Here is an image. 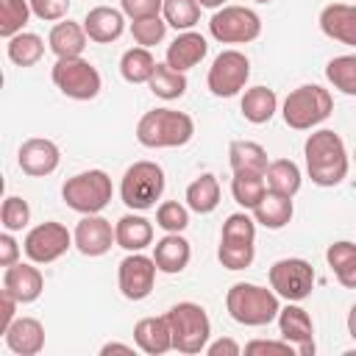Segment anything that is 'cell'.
<instances>
[{
  "mask_svg": "<svg viewBox=\"0 0 356 356\" xmlns=\"http://www.w3.org/2000/svg\"><path fill=\"white\" fill-rule=\"evenodd\" d=\"M264 192H267V181H264V175L261 172H245V170H236L234 172V178H231V195H234V200L248 211H253L256 209V203L264 197Z\"/></svg>",
  "mask_w": 356,
  "mask_h": 356,
  "instance_id": "32",
  "label": "cell"
},
{
  "mask_svg": "<svg viewBox=\"0 0 356 356\" xmlns=\"http://www.w3.org/2000/svg\"><path fill=\"white\" fill-rule=\"evenodd\" d=\"M189 259H192V248H189V239L181 234H164L153 245V261H156L159 273L178 275L186 270Z\"/></svg>",
  "mask_w": 356,
  "mask_h": 356,
  "instance_id": "23",
  "label": "cell"
},
{
  "mask_svg": "<svg viewBox=\"0 0 356 356\" xmlns=\"http://www.w3.org/2000/svg\"><path fill=\"white\" fill-rule=\"evenodd\" d=\"M114 236H117V248H122L128 253L145 250L147 245H153V222L147 217H142L139 211L122 214L114 222Z\"/></svg>",
  "mask_w": 356,
  "mask_h": 356,
  "instance_id": "24",
  "label": "cell"
},
{
  "mask_svg": "<svg viewBox=\"0 0 356 356\" xmlns=\"http://www.w3.org/2000/svg\"><path fill=\"white\" fill-rule=\"evenodd\" d=\"M161 17L175 31H192L200 19V3L197 0H164Z\"/></svg>",
  "mask_w": 356,
  "mask_h": 356,
  "instance_id": "37",
  "label": "cell"
},
{
  "mask_svg": "<svg viewBox=\"0 0 356 356\" xmlns=\"http://www.w3.org/2000/svg\"><path fill=\"white\" fill-rule=\"evenodd\" d=\"M86 31L83 25L72 22V19H61L50 28V36H47V47L56 58H75L83 53L86 47Z\"/></svg>",
  "mask_w": 356,
  "mask_h": 356,
  "instance_id": "25",
  "label": "cell"
},
{
  "mask_svg": "<svg viewBox=\"0 0 356 356\" xmlns=\"http://www.w3.org/2000/svg\"><path fill=\"white\" fill-rule=\"evenodd\" d=\"M19 261V245L11 231L0 234V267H11Z\"/></svg>",
  "mask_w": 356,
  "mask_h": 356,
  "instance_id": "48",
  "label": "cell"
},
{
  "mask_svg": "<svg viewBox=\"0 0 356 356\" xmlns=\"http://www.w3.org/2000/svg\"><path fill=\"white\" fill-rule=\"evenodd\" d=\"M225 309L234 323L248 325V328H261V325H270L273 320H278L281 298L275 295L273 286L267 289V286H259L250 281H236L225 292Z\"/></svg>",
  "mask_w": 356,
  "mask_h": 356,
  "instance_id": "2",
  "label": "cell"
},
{
  "mask_svg": "<svg viewBox=\"0 0 356 356\" xmlns=\"http://www.w3.org/2000/svg\"><path fill=\"white\" fill-rule=\"evenodd\" d=\"M325 78L334 89H339L342 95L356 97V53H345V56H334L325 64Z\"/></svg>",
  "mask_w": 356,
  "mask_h": 356,
  "instance_id": "35",
  "label": "cell"
},
{
  "mask_svg": "<svg viewBox=\"0 0 356 356\" xmlns=\"http://www.w3.org/2000/svg\"><path fill=\"white\" fill-rule=\"evenodd\" d=\"M264 181H267V189H273L278 195H286V197H295L300 192L303 175H300V167L292 159H275V161H270V167L264 172Z\"/></svg>",
  "mask_w": 356,
  "mask_h": 356,
  "instance_id": "30",
  "label": "cell"
},
{
  "mask_svg": "<svg viewBox=\"0 0 356 356\" xmlns=\"http://www.w3.org/2000/svg\"><path fill=\"white\" fill-rule=\"evenodd\" d=\"M209 53V42L206 36H200L197 31H181L170 44H167V53H164V61L178 70V72H186L192 67H197Z\"/></svg>",
  "mask_w": 356,
  "mask_h": 356,
  "instance_id": "19",
  "label": "cell"
},
{
  "mask_svg": "<svg viewBox=\"0 0 356 356\" xmlns=\"http://www.w3.org/2000/svg\"><path fill=\"white\" fill-rule=\"evenodd\" d=\"M292 214H295V206H292V197L286 195H278L273 189L264 192V197L256 203L253 209V220L270 231H281L292 222Z\"/></svg>",
  "mask_w": 356,
  "mask_h": 356,
  "instance_id": "26",
  "label": "cell"
},
{
  "mask_svg": "<svg viewBox=\"0 0 356 356\" xmlns=\"http://www.w3.org/2000/svg\"><path fill=\"white\" fill-rule=\"evenodd\" d=\"M164 170L156 161H134L120 181V197L131 211H147L156 209V200L164 195Z\"/></svg>",
  "mask_w": 356,
  "mask_h": 356,
  "instance_id": "6",
  "label": "cell"
},
{
  "mask_svg": "<svg viewBox=\"0 0 356 356\" xmlns=\"http://www.w3.org/2000/svg\"><path fill=\"white\" fill-rule=\"evenodd\" d=\"M220 242H239V245H256V220L248 211H234L225 217Z\"/></svg>",
  "mask_w": 356,
  "mask_h": 356,
  "instance_id": "38",
  "label": "cell"
},
{
  "mask_svg": "<svg viewBox=\"0 0 356 356\" xmlns=\"http://www.w3.org/2000/svg\"><path fill=\"white\" fill-rule=\"evenodd\" d=\"M170 331H172V350L178 353H203L211 339V320L200 303L181 300L167 312Z\"/></svg>",
  "mask_w": 356,
  "mask_h": 356,
  "instance_id": "5",
  "label": "cell"
},
{
  "mask_svg": "<svg viewBox=\"0 0 356 356\" xmlns=\"http://www.w3.org/2000/svg\"><path fill=\"white\" fill-rule=\"evenodd\" d=\"M50 78H53L56 89L70 100H95L100 95V86H103L97 67L92 61H86L83 56L56 58Z\"/></svg>",
  "mask_w": 356,
  "mask_h": 356,
  "instance_id": "8",
  "label": "cell"
},
{
  "mask_svg": "<svg viewBox=\"0 0 356 356\" xmlns=\"http://www.w3.org/2000/svg\"><path fill=\"white\" fill-rule=\"evenodd\" d=\"M353 161H356V153H353Z\"/></svg>",
  "mask_w": 356,
  "mask_h": 356,
  "instance_id": "55",
  "label": "cell"
},
{
  "mask_svg": "<svg viewBox=\"0 0 356 356\" xmlns=\"http://www.w3.org/2000/svg\"><path fill=\"white\" fill-rule=\"evenodd\" d=\"M184 200H186L189 211H195V214H211V211L220 206V181H217V175L200 172V175L186 186Z\"/></svg>",
  "mask_w": 356,
  "mask_h": 356,
  "instance_id": "29",
  "label": "cell"
},
{
  "mask_svg": "<svg viewBox=\"0 0 356 356\" xmlns=\"http://www.w3.org/2000/svg\"><path fill=\"white\" fill-rule=\"evenodd\" d=\"M31 11L42 22H61L70 14V0H31Z\"/></svg>",
  "mask_w": 356,
  "mask_h": 356,
  "instance_id": "43",
  "label": "cell"
},
{
  "mask_svg": "<svg viewBox=\"0 0 356 356\" xmlns=\"http://www.w3.org/2000/svg\"><path fill=\"white\" fill-rule=\"evenodd\" d=\"M217 259L225 270H245L256 259V245H239V242H220Z\"/></svg>",
  "mask_w": 356,
  "mask_h": 356,
  "instance_id": "42",
  "label": "cell"
},
{
  "mask_svg": "<svg viewBox=\"0 0 356 356\" xmlns=\"http://www.w3.org/2000/svg\"><path fill=\"white\" fill-rule=\"evenodd\" d=\"M278 331L286 342L295 345L298 356H314V323L303 306L286 300V306L278 312Z\"/></svg>",
  "mask_w": 356,
  "mask_h": 356,
  "instance_id": "16",
  "label": "cell"
},
{
  "mask_svg": "<svg viewBox=\"0 0 356 356\" xmlns=\"http://www.w3.org/2000/svg\"><path fill=\"white\" fill-rule=\"evenodd\" d=\"M31 14V0H0V36L11 39L25 31Z\"/></svg>",
  "mask_w": 356,
  "mask_h": 356,
  "instance_id": "36",
  "label": "cell"
},
{
  "mask_svg": "<svg viewBox=\"0 0 356 356\" xmlns=\"http://www.w3.org/2000/svg\"><path fill=\"white\" fill-rule=\"evenodd\" d=\"M303 159H306V172L312 184L317 186H337L345 181L350 156L345 150V142L337 131L320 128L312 131L306 145H303Z\"/></svg>",
  "mask_w": 356,
  "mask_h": 356,
  "instance_id": "1",
  "label": "cell"
},
{
  "mask_svg": "<svg viewBox=\"0 0 356 356\" xmlns=\"http://www.w3.org/2000/svg\"><path fill=\"white\" fill-rule=\"evenodd\" d=\"M156 225L167 234H184L189 225V206L178 200H164L156 209Z\"/></svg>",
  "mask_w": 356,
  "mask_h": 356,
  "instance_id": "39",
  "label": "cell"
},
{
  "mask_svg": "<svg viewBox=\"0 0 356 356\" xmlns=\"http://www.w3.org/2000/svg\"><path fill=\"white\" fill-rule=\"evenodd\" d=\"M245 353H278V356H295L298 350H295V345L292 342H286L284 337L281 339H250L245 348H242Z\"/></svg>",
  "mask_w": 356,
  "mask_h": 356,
  "instance_id": "44",
  "label": "cell"
},
{
  "mask_svg": "<svg viewBox=\"0 0 356 356\" xmlns=\"http://www.w3.org/2000/svg\"><path fill=\"white\" fill-rule=\"evenodd\" d=\"M250 78V61L242 50H222L211 67H209V75H206V86L214 97H234L245 89Z\"/></svg>",
  "mask_w": 356,
  "mask_h": 356,
  "instance_id": "11",
  "label": "cell"
},
{
  "mask_svg": "<svg viewBox=\"0 0 356 356\" xmlns=\"http://www.w3.org/2000/svg\"><path fill=\"white\" fill-rule=\"evenodd\" d=\"M239 111L248 122L264 125L278 111V95L270 86H250V89H245V95L239 100Z\"/></svg>",
  "mask_w": 356,
  "mask_h": 356,
  "instance_id": "27",
  "label": "cell"
},
{
  "mask_svg": "<svg viewBox=\"0 0 356 356\" xmlns=\"http://www.w3.org/2000/svg\"><path fill=\"white\" fill-rule=\"evenodd\" d=\"M3 289L11 292L19 300V306H25V303L39 300V295L44 292V275H42V270L33 261L31 264L28 261H17V264L6 267Z\"/></svg>",
  "mask_w": 356,
  "mask_h": 356,
  "instance_id": "17",
  "label": "cell"
},
{
  "mask_svg": "<svg viewBox=\"0 0 356 356\" xmlns=\"http://www.w3.org/2000/svg\"><path fill=\"white\" fill-rule=\"evenodd\" d=\"M348 334H350V339L356 342V303H353L350 312H348Z\"/></svg>",
  "mask_w": 356,
  "mask_h": 356,
  "instance_id": "52",
  "label": "cell"
},
{
  "mask_svg": "<svg viewBox=\"0 0 356 356\" xmlns=\"http://www.w3.org/2000/svg\"><path fill=\"white\" fill-rule=\"evenodd\" d=\"M209 33L220 44H248L261 36V17L248 6H222L211 14Z\"/></svg>",
  "mask_w": 356,
  "mask_h": 356,
  "instance_id": "9",
  "label": "cell"
},
{
  "mask_svg": "<svg viewBox=\"0 0 356 356\" xmlns=\"http://www.w3.org/2000/svg\"><path fill=\"white\" fill-rule=\"evenodd\" d=\"M6 56L11 64L17 67H33L42 61L44 56V42L39 33H31V31H19L17 36L6 39Z\"/></svg>",
  "mask_w": 356,
  "mask_h": 356,
  "instance_id": "31",
  "label": "cell"
},
{
  "mask_svg": "<svg viewBox=\"0 0 356 356\" xmlns=\"http://www.w3.org/2000/svg\"><path fill=\"white\" fill-rule=\"evenodd\" d=\"M164 33H167V22H164V17L161 14H156V17H142V19H131V36H134V42L139 44V47H153V44H159L161 39H164Z\"/></svg>",
  "mask_w": 356,
  "mask_h": 356,
  "instance_id": "40",
  "label": "cell"
},
{
  "mask_svg": "<svg viewBox=\"0 0 356 356\" xmlns=\"http://www.w3.org/2000/svg\"><path fill=\"white\" fill-rule=\"evenodd\" d=\"M100 353H103V356H108V353H134V345H125V342H106V345L100 348Z\"/></svg>",
  "mask_w": 356,
  "mask_h": 356,
  "instance_id": "51",
  "label": "cell"
},
{
  "mask_svg": "<svg viewBox=\"0 0 356 356\" xmlns=\"http://www.w3.org/2000/svg\"><path fill=\"white\" fill-rule=\"evenodd\" d=\"M147 86H150V92H153L156 97H161V100H178V97H184V92H186L189 83H186V75H184V72L172 70V67L164 61V64H156V70H153Z\"/></svg>",
  "mask_w": 356,
  "mask_h": 356,
  "instance_id": "34",
  "label": "cell"
},
{
  "mask_svg": "<svg viewBox=\"0 0 356 356\" xmlns=\"http://www.w3.org/2000/svg\"><path fill=\"white\" fill-rule=\"evenodd\" d=\"M203 353H209V356H239L242 353V345L236 339H231V337H220L214 342L209 339V345H206Z\"/></svg>",
  "mask_w": 356,
  "mask_h": 356,
  "instance_id": "49",
  "label": "cell"
},
{
  "mask_svg": "<svg viewBox=\"0 0 356 356\" xmlns=\"http://www.w3.org/2000/svg\"><path fill=\"white\" fill-rule=\"evenodd\" d=\"M72 245H75L72 234L67 231L64 222H56V220L33 225L22 239V250L33 264H50L61 259Z\"/></svg>",
  "mask_w": 356,
  "mask_h": 356,
  "instance_id": "12",
  "label": "cell"
},
{
  "mask_svg": "<svg viewBox=\"0 0 356 356\" xmlns=\"http://www.w3.org/2000/svg\"><path fill=\"white\" fill-rule=\"evenodd\" d=\"M267 275H270V286L275 289V295L284 300H292V303L306 300L314 289V267L298 256L273 261Z\"/></svg>",
  "mask_w": 356,
  "mask_h": 356,
  "instance_id": "10",
  "label": "cell"
},
{
  "mask_svg": "<svg viewBox=\"0 0 356 356\" xmlns=\"http://www.w3.org/2000/svg\"><path fill=\"white\" fill-rule=\"evenodd\" d=\"M192 136H195V120L186 111L153 108V111H145L136 122V142L150 150L184 147Z\"/></svg>",
  "mask_w": 356,
  "mask_h": 356,
  "instance_id": "3",
  "label": "cell"
},
{
  "mask_svg": "<svg viewBox=\"0 0 356 356\" xmlns=\"http://www.w3.org/2000/svg\"><path fill=\"white\" fill-rule=\"evenodd\" d=\"M164 0H120V8L128 19H142V17H156L161 14Z\"/></svg>",
  "mask_w": 356,
  "mask_h": 356,
  "instance_id": "46",
  "label": "cell"
},
{
  "mask_svg": "<svg viewBox=\"0 0 356 356\" xmlns=\"http://www.w3.org/2000/svg\"><path fill=\"white\" fill-rule=\"evenodd\" d=\"M72 239H75V248L81 256H89V259H97V256H106L111 250V245H117V236H114V225L100 217V214H83L72 231Z\"/></svg>",
  "mask_w": 356,
  "mask_h": 356,
  "instance_id": "14",
  "label": "cell"
},
{
  "mask_svg": "<svg viewBox=\"0 0 356 356\" xmlns=\"http://www.w3.org/2000/svg\"><path fill=\"white\" fill-rule=\"evenodd\" d=\"M156 261L153 256H145L142 250L136 253H128L120 267H117V286L122 292L125 300H145L150 292H153V284H156Z\"/></svg>",
  "mask_w": 356,
  "mask_h": 356,
  "instance_id": "13",
  "label": "cell"
},
{
  "mask_svg": "<svg viewBox=\"0 0 356 356\" xmlns=\"http://www.w3.org/2000/svg\"><path fill=\"white\" fill-rule=\"evenodd\" d=\"M353 259H356V242H348V239H339V242L328 245V250H325V261L334 273L339 267H345L348 261H353Z\"/></svg>",
  "mask_w": 356,
  "mask_h": 356,
  "instance_id": "45",
  "label": "cell"
},
{
  "mask_svg": "<svg viewBox=\"0 0 356 356\" xmlns=\"http://www.w3.org/2000/svg\"><path fill=\"white\" fill-rule=\"evenodd\" d=\"M228 164L231 170H245V172H267L270 167V159H267V150L253 142V139H234L228 145Z\"/></svg>",
  "mask_w": 356,
  "mask_h": 356,
  "instance_id": "28",
  "label": "cell"
},
{
  "mask_svg": "<svg viewBox=\"0 0 356 356\" xmlns=\"http://www.w3.org/2000/svg\"><path fill=\"white\" fill-rule=\"evenodd\" d=\"M17 306H19V300L11 292L0 289V334H6V328L17 320Z\"/></svg>",
  "mask_w": 356,
  "mask_h": 356,
  "instance_id": "47",
  "label": "cell"
},
{
  "mask_svg": "<svg viewBox=\"0 0 356 356\" xmlns=\"http://www.w3.org/2000/svg\"><path fill=\"white\" fill-rule=\"evenodd\" d=\"M17 164L25 175L31 178H44L50 172L58 170L61 164V150L53 139H44V136H31L19 145L17 150Z\"/></svg>",
  "mask_w": 356,
  "mask_h": 356,
  "instance_id": "15",
  "label": "cell"
},
{
  "mask_svg": "<svg viewBox=\"0 0 356 356\" xmlns=\"http://www.w3.org/2000/svg\"><path fill=\"white\" fill-rule=\"evenodd\" d=\"M256 3H270V0H256Z\"/></svg>",
  "mask_w": 356,
  "mask_h": 356,
  "instance_id": "54",
  "label": "cell"
},
{
  "mask_svg": "<svg viewBox=\"0 0 356 356\" xmlns=\"http://www.w3.org/2000/svg\"><path fill=\"white\" fill-rule=\"evenodd\" d=\"M0 222L11 234L28 228V222H31V206H28V200H22L19 195H8L3 200V206H0Z\"/></svg>",
  "mask_w": 356,
  "mask_h": 356,
  "instance_id": "41",
  "label": "cell"
},
{
  "mask_svg": "<svg viewBox=\"0 0 356 356\" xmlns=\"http://www.w3.org/2000/svg\"><path fill=\"white\" fill-rule=\"evenodd\" d=\"M331 111H334V97L320 83H303V86L292 89L281 106L284 122L295 131L317 128L320 122H325L331 117Z\"/></svg>",
  "mask_w": 356,
  "mask_h": 356,
  "instance_id": "4",
  "label": "cell"
},
{
  "mask_svg": "<svg viewBox=\"0 0 356 356\" xmlns=\"http://www.w3.org/2000/svg\"><path fill=\"white\" fill-rule=\"evenodd\" d=\"M156 58L147 47H131L122 53L120 58V75L128 81V83H147L153 70H156Z\"/></svg>",
  "mask_w": 356,
  "mask_h": 356,
  "instance_id": "33",
  "label": "cell"
},
{
  "mask_svg": "<svg viewBox=\"0 0 356 356\" xmlns=\"http://www.w3.org/2000/svg\"><path fill=\"white\" fill-rule=\"evenodd\" d=\"M134 342L147 356H161V353L172 350V331H170L167 314H161V317H142L134 325Z\"/></svg>",
  "mask_w": 356,
  "mask_h": 356,
  "instance_id": "22",
  "label": "cell"
},
{
  "mask_svg": "<svg viewBox=\"0 0 356 356\" xmlns=\"http://www.w3.org/2000/svg\"><path fill=\"white\" fill-rule=\"evenodd\" d=\"M197 3H200V8H214V11L225 6V0H197Z\"/></svg>",
  "mask_w": 356,
  "mask_h": 356,
  "instance_id": "53",
  "label": "cell"
},
{
  "mask_svg": "<svg viewBox=\"0 0 356 356\" xmlns=\"http://www.w3.org/2000/svg\"><path fill=\"white\" fill-rule=\"evenodd\" d=\"M83 31L89 36V42H97V44H111L122 36L125 31V14L122 8H111V6H95L86 11L83 17Z\"/></svg>",
  "mask_w": 356,
  "mask_h": 356,
  "instance_id": "18",
  "label": "cell"
},
{
  "mask_svg": "<svg viewBox=\"0 0 356 356\" xmlns=\"http://www.w3.org/2000/svg\"><path fill=\"white\" fill-rule=\"evenodd\" d=\"M320 31L334 42L356 47V3H328L320 11Z\"/></svg>",
  "mask_w": 356,
  "mask_h": 356,
  "instance_id": "20",
  "label": "cell"
},
{
  "mask_svg": "<svg viewBox=\"0 0 356 356\" xmlns=\"http://www.w3.org/2000/svg\"><path fill=\"white\" fill-rule=\"evenodd\" d=\"M3 339H6L8 350L17 356H36L44 348V325L36 317H17L6 328Z\"/></svg>",
  "mask_w": 356,
  "mask_h": 356,
  "instance_id": "21",
  "label": "cell"
},
{
  "mask_svg": "<svg viewBox=\"0 0 356 356\" xmlns=\"http://www.w3.org/2000/svg\"><path fill=\"white\" fill-rule=\"evenodd\" d=\"M334 275H337V281H339L345 289H356V259L348 261L345 267H339Z\"/></svg>",
  "mask_w": 356,
  "mask_h": 356,
  "instance_id": "50",
  "label": "cell"
},
{
  "mask_svg": "<svg viewBox=\"0 0 356 356\" xmlns=\"http://www.w3.org/2000/svg\"><path fill=\"white\" fill-rule=\"evenodd\" d=\"M111 195H114V186L108 172L103 170L75 172L61 186V200L78 214H100L111 203Z\"/></svg>",
  "mask_w": 356,
  "mask_h": 356,
  "instance_id": "7",
  "label": "cell"
}]
</instances>
